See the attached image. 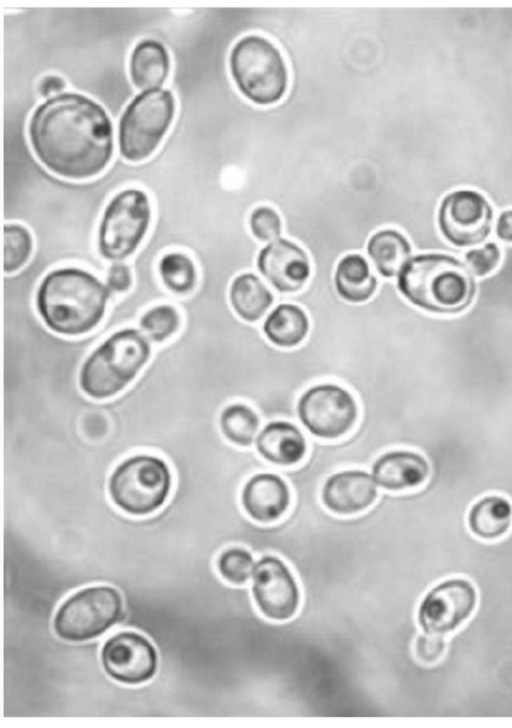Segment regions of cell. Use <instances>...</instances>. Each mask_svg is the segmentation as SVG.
<instances>
[{"label":"cell","mask_w":512,"mask_h":728,"mask_svg":"<svg viewBox=\"0 0 512 728\" xmlns=\"http://www.w3.org/2000/svg\"><path fill=\"white\" fill-rule=\"evenodd\" d=\"M30 145L51 173L72 181L101 174L113 155V126L106 110L76 92L54 95L37 108L28 125Z\"/></svg>","instance_id":"obj_1"},{"label":"cell","mask_w":512,"mask_h":728,"mask_svg":"<svg viewBox=\"0 0 512 728\" xmlns=\"http://www.w3.org/2000/svg\"><path fill=\"white\" fill-rule=\"evenodd\" d=\"M115 298L94 272L78 265H61L39 280L33 308L50 332L69 338L96 331L104 322Z\"/></svg>","instance_id":"obj_2"},{"label":"cell","mask_w":512,"mask_h":728,"mask_svg":"<svg viewBox=\"0 0 512 728\" xmlns=\"http://www.w3.org/2000/svg\"><path fill=\"white\" fill-rule=\"evenodd\" d=\"M397 288L416 307L442 314L463 311L476 292L467 266L439 253L410 257L397 275Z\"/></svg>","instance_id":"obj_3"},{"label":"cell","mask_w":512,"mask_h":728,"mask_svg":"<svg viewBox=\"0 0 512 728\" xmlns=\"http://www.w3.org/2000/svg\"><path fill=\"white\" fill-rule=\"evenodd\" d=\"M152 356L149 338L136 327H121L103 339L84 359L78 374L81 391L95 400L120 394Z\"/></svg>","instance_id":"obj_4"},{"label":"cell","mask_w":512,"mask_h":728,"mask_svg":"<svg viewBox=\"0 0 512 728\" xmlns=\"http://www.w3.org/2000/svg\"><path fill=\"white\" fill-rule=\"evenodd\" d=\"M149 196L139 188L116 193L103 209L94 235L97 257L106 265L134 257L144 245L151 228Z\"/></svg>","instance_id":"obj_5"},{"label":"cell","mask_w":512,"mask_h":728,"mask_svg":"<svg viewBox=\"0 0 512 728\" xmlns=\"http://www.w3.org/2000/svg\"><path fill=\"white\" fill-rule=\"evenodd\" d=\"M232 78L239 91L259 105L278 102L288 87V70L279 49L260 35H247L229 56Z\"/></svg>","instance_id":"obj_6"},{"label":"cell","mask_w":512,"mask_h":728,"mask_svg":"<svg viewBox=\"0 0 512 728\" xmlns=\"http://www.w3.org/2000/svg\"><path fill=\"white\" fill-rule=\"evenodd\" d=\"M172 488V474L160 457L138 454L122 461L112 472L108 491L112 502L134 516L160 509Z\"/></svg>","instance_id":"obj_7"},{"label":"cell","mask_w":512,"mask_h":728,"mask_svg":"<svg viewBox=\"0 0 512 728\" xmlns=\"http://www.w3.org/2000/svg\"><path fill=\"white\" fill-rule=\"evenodd\" d=\"M174 115L175 98L170 90H148L136 95L119 121L121 156L134 163L149 158L169 130Z\"/></svg>","instance_id":"obj_8"},{"label":"cell","mask_w":512,"mask_h":728,"mask_svg":"<svg viewBox=\"0 0 512 728\" xmlns=\"http://www.w3.org/2000/svg\"><path fill=\"white\" fill-rule=\"evenodd\" d=\"M295 413L299 423L314 439L333 442L355 429L360 406L349 389L333 382H320L301 392L295 403Z\"/></svg>","instance_id":"obj_9"},{"label":"cell","mask_w":512,"mask_h":728,"mask_svg":"<svg viewBox=\"0 0 512 728\" xmlns=\"http://www.w3.org/2000/svg\"><path fill=\"white\" fill-rule=\"evenodd\" d=\"M123 613L121 593L108 585L85 587L70 595L57 609L53 628L71 642L99 637L116 624Z\"/></svg>","instance_id":"obj_10"},{"label":"cell","mask_w":512,"mask_h":728,"mask_svg":"<svg viewBox=\"0 0 512 728\" xmlns=\"http://www.w3.org/2000/svg\"><path fill=\"white\" fill-rule=\"evenodd\" d=\"M492 221V207L477 191L451 192L444 197L439 207V229L446 240L458 247H470L483 242L491 232Z\"/></svg>","instance_id":"obj_11"},{"label":"cell","mask_w":512,"mask_h":728,"mask_svg":"<svg viewBox=\"0 0 512 728\" xmlns=\"http://www.w3.org/2000/svg\"><path fill=\"white\" fill-rule=\"evenodd\" d=\"M477 601L476 588L468 579H446L423 598L418 623L425 633L443 636L454 632L472 616Z\"/></svg>","instance_id":"obj_12"},{"label":"cell","mask_w":512,"mask_h":728,"mask_svg":"<svg viewBox=\"0 0 512 728\" xmlns=\"http://www.w3.org/2000/svg\"><path fill=\"white\" fill-rule=\"evenodd\" d=\"M101 663L114 680L138 685L150 680L157 671L158 656L154 645L135 631H121L106 640Z\"/></svg>","instance_id":"obj_13"},{"label":"cell","mask_w":512,"mask_h":728,"mask_svg":"<svg viewBox=\"0 0 512 728\" xmlns=\"http://www.w3.org/2000/svg\"><path fill=\"white\" fill-rule=\"evenodd\" d=\"M252 593L258 609L268 619L285 621L298 610V585L290 569L277 556L265 555L255 564Z\"/></svg>","instance_id":"obj_14"},{"label":"cell","mask_w":512,"mask_h":728,"mask_svg":"<svg viewBox=\"0 0 512 728\" xmlns=\"http://www.w3.org/2000/svg\"><path fill=\"white\" fill-rule=\"evenodd\" d=\"M256 267L262 277L279 293L300 291L311 275L307 252L295 242L278 238L260 249Z\"/></svg>","instance_id":"obj_15"},{"label":"cell","mask_w":512,"mask_h":728,"mask_svg":"<svg viewBox=\"0 0 512 728\" xmlns=\"http://www.w3.org/2000/svg\"><path fill=\"white\" fill-rule=\"evenodd\" d=\"M372 474L360 468H344L329 474L319 490L321 504L338 516L366 511L379 497Z\"/></svg>","instance_id":"obj_16"},{"label":"cell","mask_w":512,"mask_h":728,"mask_svg":"<svg viewBox=\"0 0 512 728\" xmlns=\"http://www.w3.org/2000/svg\"><path fill=\"white\" fill-rule=\"evenodd\" d=\"M292 499L289 482L274 471L253 473L242 484L240 491L243 511L251 520L264 525L275 523L285 516Z\"/></svg>","instance_id":"obj_17"},{"label":"cell","mask_w":512,"mask_h":728,"mask_svg":"<svg viewBox=\"0 0 512 728\" xmlns=\"http://www.w3.org/2000/svg\"><path fill=\"white\" fill-rule=\"evenodd\" d=\"M256 454L268 465L292 468L300 465L309 452V441L291 420L268 421L259 431L255 442Z\"/></svg>","instance_id":"obj_18"},{"label":"cell","mask_w":512,"mask_h":728,"mask_svg":"<svg viewBox=\"0 0 512 728\" xmlns=\"http://www.w3.org/2000/svg\"><path fill=\"white\" fill-rule=\"evenodd\" d=\"M377 486L389 492H402L422 486L430 477L429 461L419 452L389 449L370 465Z\"/></svg>","instance_id":"obj_19"},{"label":"cell","mask_w":512,"mask_h":728,"mask_svg":"<svg viewBox=\"0 0 512 728\" xmlns=\"http://www.w3.org/2000/svg\"><path fill=\"white\" fill-rule=\"evenodd\" d=\"M333 283L338 296L352 304L367 302L378 287V279L373 274L369 262L358 253H348L339 259Z\"/></svg>","instance_id":"obj_20"},{"label":"cell","mask_w":512,"mask_h":728,"mask_svg":"<svg viewBox=\"0 0 512 728\" xmlns=\"http://www.w3.org/2000/svg\"><path fill=\"white\" fill-rule=\"evenodd\" d=\"M310 331V320L302 307L280 303L266 316L262 324L265 338L275 347L293 349L300 346Z\"/></svg>","instance_id":"obj_21"},{"label":"cell","mask_w":512,"mask_h":728,"mask_svg":"<svg viewBox=\"0 0 512 728\" xmlns=\"http://www.w3.org/2000/svg\"><path fill=\"white\" fill-rule=\"evenodd\" d=\"M170 71V56L165 46L153 39L140 41L129 61V75L134 86L143 91L159 89Z\"/></svg>","instance_id":"obj_22"},{"label":"cell","mask_w":512,"mask_h":728,"mask_svg":"<svg viewBox=\"0 0 512 728\" xmlns=\"http://www.w3.org/2000/svg\"><path fill=\"white\" fill-rule=\"evenodd\" d=\"M228 302L243 321H259L274 303V295L267 285L252 272L236 275L228 288Z\"/></svg>","instance_id":"obj_23"},{"label":"cell","mask_w":512,"mask_h":728,"mask_svg":"<svg viewBox=\"0 0 512 728\" xmlns=\"http://www.w3.org/2000/svg\"><path fill=\"white\" fill-rule=\"evenodd\" d=\"M467 523L472 534L479 539L497 540L512 526V504L500 495L484 496L471 506Z\"/></svg>","instance_id":"obj_24"},{"label":"cell","mask_w":512,"mask_h":728,"mask_svg":"<svg viewBox=\"0 0 512 728\" xmlns=\"http://www.w3.org/2000/svg\"><path fill=\"white\" fill-rule=\"evenodd\" d=\"M411 245L399 231L381 229L372 234L366 244V253L374 268L384 278L398 275L410 259Z\"/></svg>","instance_id":"obj_25"},{"label":"cell","mask_w":512,"mask_h":728,"mask_svg":"<svg viewBox=\"0 0 512 728\" xmlns=\"http://www.w3.org/2000/svg\"><path fill=\"white\" fill-rule=\"evenodd\" d=\"M162 287L171 295L188 297L198 288L200 273L195 259L182 250L163 253L156 264Z\"/></svg>","instance_id":"obj_26"},{"label":"cell","mask_w":512,"mask_h":728,"mask_svg":"<svg viewBox=\"0 0 512 728\" xmlns=\"http://www.w3.org/2000/svg\"><path fill=\"white\" fill-rule=\"evenodd\" d=\"M262 418L250 404L235 401L223 407L218 426L225 441L235 447L251 448L260 431Z\"/></svg>","instance_id":"obj_27"},{"label":"cell","mask_w":512,"mask_h":728,"mask_svg":"<svg viewBox=\"0 0 512 728\" xmlns=\"http://www.w3.org/2000/svg\"><path fill=\"white\" fill-rule=\"evenodd\" d=\"M35 252V238L29 228L20 223H5L3 226V272L4 276L21 272L32 260Z\"/></svg>","instance_id":"obj_28"},{"label":"cell","mask_w":512,"mask_h":728,"mask_svg":"<svg viewBox=\"0 0 512 728\" xmlns=\"http://www.w3.org/2000/svg\"><path fill=\"white\" fill-rule=\"evenodd\" d=\"M137 324L150 341L160 344L179 333L183 317L177 306L161 302L143 311Z\"/></svg>","instance_id":"obj_29"},{"label":"cell","mask_w":512,"mask_h":728,"mask_svg":"<svg viewBox=\"0 0 512 728\" xmlns=\"http://www.w3.org/2000/svg\"><path fill=\"white\" fill-rule=\"evenodd\" d=\"M252 554L243 547H229L217 559V570L224 580L234 585L245 584L254 572Z\"/></svg>","instance_id":"obj_30"},{"label":"cell","mask_w":512,"mask_h":728,"mask_svg":"<svg viewBox=\"0 0 512 728\" xmlns=\"http://www.w3.org/2000/svg\"><path fill=\"white\" fill-rule=\"evenodd\" d=\"M251 234L260 242L270 243L282 233V220L278 212L269 206H258L250 214Z\"/></svg>","instance_id":"obj_31"},{"label":"cell","mask_w":512,"mask_h":728,"mask_svg":"<svg viewBox=\"0 0 512 728\" xmlns=\"http://www.w3.org/2000/svg\"><path fill=\"white\" fill-rule=\"evenodd\" d=\"M501 252L499 247L493 243H487L483 247L471 249L465 254V263L471 274L483 277L491 273L499 264Z\"/></svg>","instance_id":"obj_32"},{"label":"cell","mask_w":512,"mask_h":728,"mask_svg":"<svg viewBox=\"0 0 512 728\" xmlns=\"http://www.w3.org/2000/svg\"><path fill=\"white\" fill-rule=\"evenodd\" d=\"M105 283L115 298L129 293L135 283L131 265L125 262H113L107 265Z\"/></svg>","instance_id":"obj_33"},{"label":"cell","mask_w":512,"mask_h":728,"mask_svg":"<svg viewBox=\"0 0 512 728\" xmlns=\"http://www.w3.org/2000/svg\"><path fill=\"white\" fill-rule=\"evenodd\" d=\"M446 642L442 635L425 633L419 635L415 641L414 652L416 658L424 664H434L444 655Z\"/></svg>","instance_id":"obj_34"},{"label":"cell","mask_w":512,"mask_h":728,"mask_svg":"<svg viewBox=\"0 0 512 728\" xmlns=\"http://www.w3.org/2000/svg\"><path fill=\"white\" fill-rule=\"evenodd\" d=\"M65 86V81L60 76L48 75L39 82L38 91L42 97H49L52 94H60Z\"/></svg>","instance_id":"obj_35"},{"label":"cell","mask_w":512,"mask_h":728,"mask_svg":"<svg viewBox=\"0 0 512 728\" xmlns=\"http://www.w3.org/2000/svg\"><path fill=\"white\" fill-rule=\"evenodd\" d=\"M496 234L504 242H512V209L503 211L496 223Z\"/></svg>","instance_id":"obj_36"}]
</instances>
